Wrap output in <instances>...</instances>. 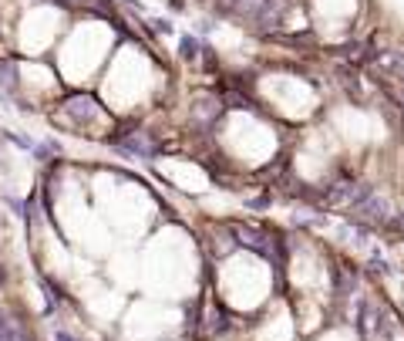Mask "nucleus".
I'll return each mask as SVG.
<instances>
[{"label": "nucleus", "instance_id": "1", "mask_svg": "<svg viewBox=\"0 0 404 341\" xmlns=\"http://www.w3.org/2000/svg\"><path fill=\"white\" fill-rule=\"evenodd\" d=\"M361 331L367 335V338L391 341V335H394V321H391V314H388L384 307H377V304H364V311H361Z\"/></svg>", "mask_w": 404, "mask_h": 341}, {"label": "nucleus", "instance_id": "2", "mask_svg": "<svg viewBox=\"0 0 404 341\" xmlns=\"http://www.w3.org/2000/svg\"><path fill=\"white\" fill-rule=\"evenodd\" d=\"M121 149L131 152V156H149V152H152V142H149L145 135H131V139L121 142Z\"/></svg>", "mask_w": 404, "mask_h": 341}, {"label": "nucleus", "instance_id": "3", "mask_svg": "<svg viewBox=\"0 0 404 341\" xmlns=\"http://www.w3.org/2000/svg\"><path fill=\"white\" fill-rule=\"evenodd\" d=\"M182 54H186V58H196V41H192V38L182 41Z\"/></svg>", "mask_w": 404, "mask_h": 341}, {"label": "nucleus", "instance_id": "4", "mask_svg": "<svg viewBox=\"0 0 404 341\" xmlns=\"http://www.w3.org/2000/svg\"><path fill=\"white\" fill-rule=\"evenodd\" d=\"M54 341H75V338H71V335H64V331H58V335H54Z\"/></svg>", "mask_w": 404, "mask_h": 341}, {"label": "nucleus", "instance_id": "5", "mask_svg": "<svg viewBox=\"0 0 404 341\" xmlns=\"http://www.w3.org/2000/svg\"><path fill=\"white\" fill-rule=\"evenodd\" d=\"M0 281H3V270H0Z\"/></svg>", "mask_w": 404, "mask_h": 341}]
</instances>
